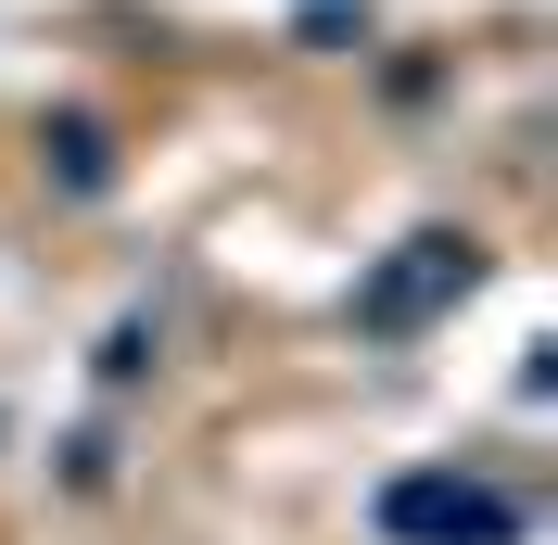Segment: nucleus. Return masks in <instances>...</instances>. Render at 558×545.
<instances>
[{
  "instance_id": "obj_1",
  "label": "nucleus",
  "mask_w": 558,
  "mask_h": 545,
  "mask_svg": "<svg viewBox=\"0 0 558 545\" xmlns=\"http://www.w3.org/2000/svg\"><path fill=\"white\" fill-rule=\"evenodd\" d=\"M381 533H407V545H508V533H521V508L483 495V482L418 470V482H393V495H381Z\"/></svg>"
},
{
  "instance_id": "obj_2",
  "label": "nucleus",
  "mask_w": 558,
  "mask_h": 545,
  "mask_svg": "<svg viewBox=\"0 0 558 545\" xmlns=\"http://www.w3.org/2000/svg\"><path fill=\"white\" fill-rule=\"evenodd\" d=\"M407 254H418V267H393L381 292H368V317H381V330H393V317H418L432 292H470V241H407Z\"/></svg>"
}]
</instances>
